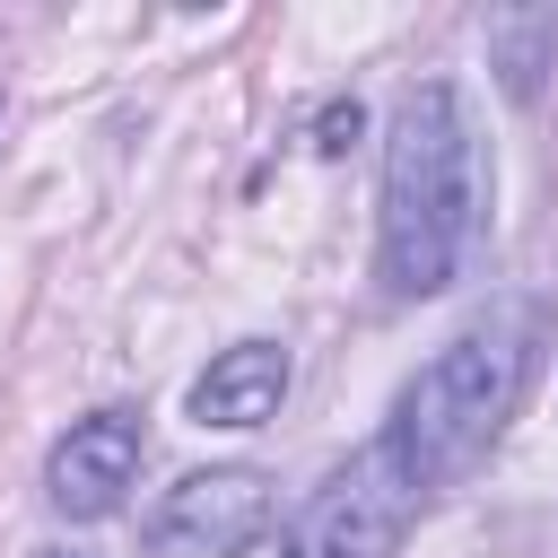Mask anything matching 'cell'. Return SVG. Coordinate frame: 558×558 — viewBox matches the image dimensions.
Returning a JSON list of instances; mask_svg holds the SVG:
<instances>
[{
    "label": "cell",
    "mask_w": 558,
    "mask_h": 558,
    "mask_svg": "<svg viewBox=\"0 0 558 558\" xmlns=\"http://www.w3.org/2000/svg\"><path fill=\"white\" fill-rule=\"evenodd\" d=\"M418 514V488L410 471L392 462V445L375 436L366 453H349L279 532V558H392L401 532Z\"/></svg>",
    "instance_id": "3957f363"
},
{
    "label": "cell",
    "mask_w": 558,
    "mask_h": 558,
    "mask_svg": "<svg viewBox=\"0 0 558 558\" xmlns=\"http://www.w3.org/2000/svg\"><path fill=\"white\" fill-rule=\"evenodd\" d=\"M140 453H148V427L131 410H96V418H70V436L52 445L44 462V497L70 514V523H96L131 497L140 480Z\"/></svg>",
    "instance_id": "5b68a950"
},
{
    "label": "cell",
    "mask_w": 558,
    "mask_h": 558,
    "mask_svg": "<svg viewBox=\"0 0 558 558\" xmlns=\"http://www.w3.org/2000/svg\"><path fill=\"white\" fill-rule=\"evenodd\" d=\"M541 340H549V305L541 296H497L488 314H471L392 401V462L410 471L418 497L471 480L488 462V445L506 436V418L523 410L532 392V366H541Z\"/></svg>",
    "instance_id": "7a4b0ae2"
},
{
    "label": "cell",
    "mask_w": 558,
    "mask_h": 558,
    "mask_svg": "<svg viewBox=\"0 0 558 558\" xmlns=\"http://www.w3.org/2000/svg\"><path fill=\"white\" fill-rule=\"evenodd\" d=\"M357 131H366V105H357V96H340V105H323V122H314V148H323V157H340Z\"/></svg>",
    "instance_id": "ba28073f"
},
{
    "label": "cell",
    "mask_w": 558,
    "mask_h": 558,
    "mask_svg": "<svg viewBox=\"0 0 558 558\" xmlns=\"http://www.w3.org/2000/svg\"><path fill=\"white\" fill-rule=\"evenodd\" d=\"M288 401V349L279 340H235L192 375V418L201 427H262Z\"/></svg>",
    "instance_id": "8992f818"
},
{
    "label": "cell",
    "mask_w": 558,
    "mask_h": 558,
    "mask_svg": "<svg viewBox=\"0 0 558 558\" xmlns=\"http://www.w3.org/2000/svg\"><path fill=\"white\" fill-rule=\"evenodd\" d=\"M279 497L253 462H218L166 488V506L148 514V558H244L270 532Z\"/></svg>",
    "instance_id": "277c9868"
},
{
    "label": "cell",
    "mask_w": 558,
    "mask_h": 558,
    "mask_svg": "<svg viewBox=\"0 0 558 558\" xmlns=\"http://www.w3.org/2000/svg\"><path fill=\"white\" fill-rule=\"evenodd\" d=\"M44 558H87V549H44Z\"/></svg>",
    "instance_id": "9c48e42d"
},
{
    "label": "cell",
    "mask_w": 558,
    "mask_h": 558,
    "mask_svg": "<svg viewBox=\"0 0 558 558\" xmlns=\"http://www.w3.org/2000/svg\"><path fill=\"white\" fill-rule=\"evenodd\" d=\"M488 218V157L453 78H410L384 122V192H375V279L392 305L445 296L471 235Z\"/></svg>",
    "instance_id": "6da1fadb"
},
{
    "label": "cell",
    "mask_w": 558,
    "mask_h": 558,
    "mask_svg": "<svg viewBox=\"0 0 558 558\" xmlns=\"http://www.w3.org/2000/svg\"><path fill=\"white\" fill-rule=\"evenodd\" d=\"M558 35V17H497L488 26V44H497V61H506V96L514 105H532L541 96V44Z\"/></svg>",
    "instance_id": "52a82bcc"
}]
</instances>
